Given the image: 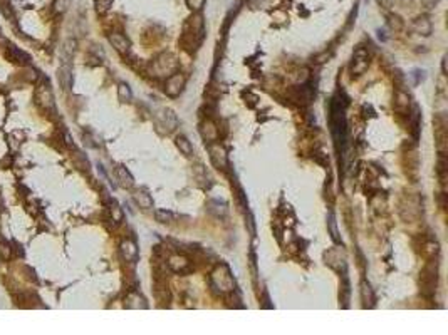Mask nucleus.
<instances>
[{
  "label": "nucleus",
  "instance_id": "1",
  "mask_svg": "<svg viewBox=\"0 0 448 335\" xmlns=\"http://www.w3.org/2000/svg\"><path fill=\"white\" fill-rule=\"evenodd\" d=\"M203 39V17L200 12L193 15L186 24L185 34H183V44L188 49H197Z\"/></svg>",
  "mask_w": 448,
  "mask_h": 335
},
{
  "label": "nucleus",
  "instance_id": "30",
  "mask_svg": "<svg viewBox=\"0 0 448 335\" xmlns=\"http://www.w3.org/2000/svg\"><path fill=\"white\" fill-rule=\"evenodd\" d=\"M378 2H380L381 5L385 7V9H389V7L393 5V2H394V0H378Z\"/></svg>",
  "mask_w": 448,
  "mask_h": 335
},
{
  "label": "nucleus",
  "instance_id": "10",
  "mask_svg": "<svg viewBox=\"0 0 448 335\" xmlns=\"http://www.w3.org/2000/svg\"><path fill=\"white\" fill-rule=\"evenodd\" d=\"M202 136H203V140L205 141H209V142H215L218 140V128H217V124H215L213 121H205L202 124Z\"/></svg>",
  "mask_w": 448,
  "mask_h": 335
},
{
  "label": "nucleus",
  "instance_id": "21",
  "mask_svg": "<svg viewBox=\"0 0 448 335\" xmlns=\"http://www.w3.org/2000/svg\"><path fill=\"white\" fill-rule=\"evenodd\" d=\"M361 292H362V302H364V305H366V307H371L374 297H373V290H371V287H369V285L366 283V281H362Z\"/></svg>",
  "mask_w": 448,
  "mask_h": 335
},
{
  "label": "nucleus",
  "instance_id": "16",
  "mask_svg": "<svg viewBox=\"0 0 448 335\" xmlns=\"http://www.w3.org/2000/svg\"><path fill=\"white\" fill-rule=\"evenodd\" d=\"M175 144H177V148L180 149V153L183 154V156H186V158L193 156V146H191V142L186 140L185 136H177Z\"/></svg>",
  "mask_w": 448,
  "mask_h": 335
},
{
  "label": "nucleus",
  "instance_id": "25",
  "mask_svg": "<svg viewBox=\"0 0 448 335\" xmlns=\"http://www.w3.org/2000/svg\"><path fill=\"white\" fill-rule=\"evenodd\" d=\"M154 216H156V220L160 223H170L173 220V215L170 213V211H163V210H158L156 213H154Z\"/></svg>",
  "mask_w": 448,
  "mask_h": 335
},
{
  "label": "nucleus",
  "instance_id": "11",
  "mask_svg": "<svg viewBox=\"0 0 448 335\" xmlns=\"http://www.w3.org/2000/svg\"><path fill=\"white\" fill-rule=\"evenodd\" d=\"M119 250H121V255H123V258L126 261H136L138 248H136V243L134 242H131V240H124V242L121 243Z\"/></svg>",
  "mask_w": 448,
  "mask_h": 335
},
{
  "label": "nucleus",
  "instance_id": "17",
  "mask_svg": "<svg viewBox=\"0 0 448 335\" xmlns=\"http://www.w3.org/2000/svg\"><path fill=\"white\" fill-rule=\"evenodd\" d=\"M413 27H415V30H417L418 34H423V35H430L431 34V22L428 20V17H418L413 22Z\"/></svg>",
  "mask_w": 448,
  "mask_h": 335
},
{
  "label": "nucleus",
  "instance_id": "31",
  "mask_svg": "<svg viewBox=\"0 0 448 335\" xmlns=\"http://www.w3.org/2000/svg\"><path fill=\"white\" fill-rule=\"evenodd\" d=\"M442 71H443V74L447 76V57H443V62H442Z\"/></svg>",
  "mask_w": 448,
  "mask_h": 335
},
{
  "label": "nucleus",
  "instance_id": "18",
  "mask_svg": "<svg viewBox=\"0 0 448 335\" xmlns=\"http://www.w3.org/2000/svg\"><path fill=\"white\" fill-rule=\"evenodd\" d=\"M134 201L138 203V206L145 208V210L153 208V199H151V196L146 193V191H136V193H134Z\"/></svg>",
  "mask_w": 448,
  "mask_h": 335
},
{
  "label": "nucleus",
  "instance_id": "29",
  "mask_svg": "<svg viewBox=\"0 0 448 335\" xmlns=\"http://www.w3.org/2000/svg\"><path fill=\"white\" fill-rule=\"evenodd\" d=\"M440 2H442V0H421V5L425 7V9H433V7H437Z\"/></svg>",
  "mask_w": 448,
  "mask_h": 335
},
{
  "label": "nucleus",
  "instance_id": "27",
  "mask_svg": "<svg viewBox=\"0 0 448 335\" xmlns=\"http://www.w3.org/2000/svg\"><path fill=\"white\" fill-rule=\"evenodd\" d=\"M111 2L113 0H96V10L99 12V14H104V12L109 10Z\"/></svg>",
  "mask_w": 448,
  "mask_h": 335
},
{
  "label": "nucleus",
  "instance_id": "20",
  "mask_svg": "<svg viewBox=\"0 0 448 335\" xmlns=\"http://www.w3.org/2000/svg\"><path fill=\"white\" fill-rule=\"evenodd\" d=\"M118 97H119L121 103H129V101H131L133 92H131V89H129V85L126 83H121L119 85H118Z\"/></svg>",
  "mask_w": 448,
  "mask_h": 335
},
{
  "label": "nucleus",
  "instance_id": "9",
  "mask_svg": "<svg viewBox=\"0 0 448 335\" xmlns=\"http://www.w3.org/2000/svg\"><path fill=\"white\" fill-rule=\"evenodd\" d=\"M168 267H170V270L175 273H183L185 270H188L190 261L183 255H173V256H170V260H168Z\"/></svg>",
  "mask_w": 448,
  "mask_h": 335
},
{
  "label": "nucleus",
  "instance_id": "6",
  "mask_svg": "<svg viewBox=\"0 0 448 335\" xmlns=\"http://www.w3.org/2000/svg\"><path fill=\"white\" fill-rule=\"evenodd\" d=\"M183 87H185V76L180 74V72H175L168 77V81H166V85H165V92L168 94V96H178Z\"/></svg>",
  "mask_w": 448,
  "mask_h": 335
},
{
  "label": "nucleus",
  "instance_id": "23",
  "mask_svg": "<svg viewBox=\"0 0 448 335\" xmlns=\"http://www.w3.org/2000/svg\"><path fill=\"white\" fill-rule=\"evenodd\" d=\"M10 256H12V248H10V245L7 243V242H0V258L2 260H10Z\"/></svg>",
  "mask_w": 448,
  "mask_h": 335
},
{
  "label": "nucleus",
  "instance_id": "14",
  "mask_svg": "<svg viewBox=\"0 0 448 335\" xmlns=\"http://www.w3.org/2000/svg\"><path fill=\"white\" fill-rule=\"evenodd\" d=\"M116 178H118V181H119V185L123 188H133L134 186V179L131 176V173H129L124 166L116 168Z\"/></svg>",
  "mask_w": 448,
  "mask_h": 335
},
{
  "label": "nucleus",
  "instance_id": "8",
  "mask_svg": "<svg viewBox=\"0 0 448 335\" xmlns=\"http://www.w3.org/2000/svg\"><path fill=\"white\" fill-rule=\"evenodd\" d=\"M109 42H111V46L116 49L118 52H121V54H126V52L129 51V47H131V44H129V40L126 35L119 34V32H113V34H109Z\"/></svg>",
  "mask_w": 448,
  "mask_h": 335
},
{
  "label": "nucleus",
  "instance_id": "3",
  "mask_svg": "<svg viewBox=\"0 0 448 335\" xmlns=\"http://www.w3.org/2000/svg\"><path fill=\"white\" fill-rule=\"evenodd\" d=\"M153 72L154 76L160 77H170L175 72H178V60L172 54H161L153 62Z\"/></svg>",
  "mask_w": 448,
  "mask_h": 335
},
{
  "label": "nucleus",
  "instance_id": "22",
  "mask_svg": "<svg viewBox=\"0 0 448 335\" xmlns=\"http://www.w3.org/2000/svg\"><path fill=\"white\" fill-rule=\"evenodd\" d=\"M396 108L398 109H406L410 106V97H408V94H405V92H398V96H396Z\"/></svg>",
  "mask_w": 448,
  "mask_h": 335
},
{
  "label": "nucleus",
  "instance_id": "24",
  "mask_svg": "<svg viewBox=\"0 0 448 335\" xmlns=\"http://www.w3.org/2000/svg\"><path fill=\"white\" fill-rule=\"evenodd\" d=\"M328 224H329V231H331L332 240H334V242H339V233H337L336 218H334V215H332V213L329 215V222H328Z\"/></svg>",
  "mask_w": 448,
  "mask_h": 335
},
{
  "label": "nucleus",
  "instance_id": "4",
  "mask_svg": "<svg viewBox=\"0 0 448 335\" xmlns=\"http://www.w3.org/2000/svg\"><path fill=\"white\" fill-rule=\"evenodd\" d=\"M209 153H210V159L215 168H218V169H222V171H225L227 168H229V154H227L223 146L211 144L209 148Z\"/></svg>",
  "mask_w": 448,
  "mask_h": 335
},
{
  "label": "nucleus",
  "instance_id": "12",
  "mask_svg": "<svg viewBox=\"0 0 448 335\" xmlns=\"http://www.w3.org/2000/svg\"><path fill=\"white\" fill-rule=\"evenodd\" d=\"M37 97H39L37 103L42 106V108H46V109H52V108H54V96H52L51 89H49L47 85H42V87L39 89V91H37Z\"/></svg>",
  "mask_w": 448,
  "mask_h": 335
},
{
  "label": "nucleus",
  "instance_id": "26",
  "mask_svg": "<svg viewBox=\"0 0 448 335\" xmlns=\"http://www.w3.org/2000/svg\"><path fill=\"white\" fill-rule=\"evenodd\" d=\"M205 2H207V0H186V5H188V9H190V10L200 12V10H202V7L205 5Z\"/></svg>",
  "mask_w": 448,
  "mask_h": 335
},
{
  "label": "nucleus",
  "instance_id": "28",
  "mask_svg": "<svg viewBox=\"0 0 448 335\" xmlns=\"http://www.w3.org/2000/svg\"><path fill=\"white\" fill-rule=\"evenodd\" d=\"M67 7V0H54V12L56 14H62Z\"/></svg>",
  "mask_w": 448,
  "mask_h": 335
},
{
  "label": "nucleus",
  "instance_id": "5",
  "mask_svg": "<svg viewBox=\"0 0 448 335\" xmlns=\"http://www.w3.org/2000/svg\"><path fill=\"white\" fill-rule=\"evenodd\" d=\"M369 67V56L364 49H358L353 56V62H351V72L354 76H361L366 69Z\"/></svg>",
  "mask_w": 448,
  "mask_h": 335
},
{
  "label": "nucleus",
  "instance_id": "19",
  "mask_svg": "<svg viewBox=\"0 0 448 335\" xmlns=\"http://www.w3.org/2000/svg\"><path fill=\"white\" fill-rule=\"evenodd\" d=\"M126 307L128 308H146L148 305H146L143 297H140L138 293H131V295H128V298H126Z\"/></svg>",
  "mask_w": 448,
  "mask_h": 335
},
{
  "label": "nucleus",
  "instance_id": "13",
  "mask_svg": "<svg viewBox=\"0 0 448 335\" xmlns=\"http://www.w3.org/2000/svg\"><path fill=\"white\" fill-rule=\"evenodd\" d=\"M9 54H10L12 62H15V64L27 65V64L30 62V56H29V54H26L24 51H20V49H19V47H15V46H10V47H9Z\"/></svg>",
  "mask_w": 448,
  "mask_h": 335
},
{
  "label": "nucleus",
  "instance_id": "2",
  "mask_svg": "<svg viewBox=\"0 0 448 335\" xmlns=\"http://www.w3.org/2000/svg\"><path fill=\"white\" fill-rule=\"evenodd\" d=\"M210 280H211V287L217 290L218 293H230L235 288V281L234 277H232L230 268L223 263L215 267V270L210 275Z\"/></svg>",
  "mask_w": 448,
  "mask_h": 335
},
{
  "label": "nucleus",
  "instance_id": "7",
  "mask_svg": "<svg viewBox=\"0 0 448 335\" xmlns=\"http://www.w3.org/2000/svg\"><path fill=\"white\" fill-rule=\"evenodd\" d=\"M437 265L435 263H430L428 267L423 270L421 273V285H423V292H426V290H430V292H433L435 287H437Z\"/></svg>",
  "mask_w": 448,
  "mask_h": 335
},
{
  "label": "nucleus",
  "instance_id": "15",
  "mask_svg": "<svg viewBox=\"0 0 448 335\" xmlns=\"http://www.w3.org/2000/svg\"><path fill=\"white\" fill-rule=\"evenodd\" d=\"M163 126H165L166 131H173L178 126V119H177V114H175L172 109H163L160 114Z\"/></svg>",
  "mask_w": 448,
  "mask_h": 335
}]
</instances>
